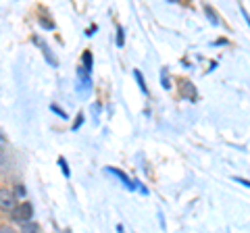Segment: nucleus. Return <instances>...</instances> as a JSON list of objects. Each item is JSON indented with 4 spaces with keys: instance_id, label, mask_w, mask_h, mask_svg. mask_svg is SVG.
<instances>
[{
    "instance_id": "obj_1",
    "label": "nucleus",
    "mask_w": 250,
    "mask_h": 233,
    "mask_svg": "<svg viewBox=\"0 0 250 233\" xmlns=\"http://www.w3.org/2000/svg\"><path fill=\"white\" fill-rule=\"evenodd\" d=\"M11 216H13V221L15 223H29V219L34 216V208H31L29 202H21V204H17L11 211Z\"/></svg>"
},
{
    "instance_id": "obj_2",
    "label": "nucleus",
    "mask_w": 250,
    "mask_h": 233,
    "mask_svg": "<svg viewBox=\"0 0 250 233\" xmlns=\"http://www.w3.org/2000/svg\"><path fill=\"white\" fill-rule=\"evenodd\" d=\"M15 206H17L15 194L9 190H0V208H2V211H13Z\"/></svg>"
},
{
    "instance_id": "obj_3",
    "label": "nucleus",
    "mask_w": 250,
    "mask_h": 233,
    "mask_svg": "<svg viewBox=\"0 0 250 233\" xmlns=\"http://www.w3.org/2000/svg\"><path fill=\"white\" fill-rule=\"evenodd\" d=\"M182 92H184V96H188V98H194L196 96V92H194V88L188 81H182Z\"/></svg>"
},
{
    "instance_id": "obj_4",
    "label": "nucleus",
    "mask_w": 250,
    "mask_h": 233,
    "mask_svg": "<svg viewBox=\"0 0 250 233\" xmlns=\"http://www.w3.org/2000/svg\"><path fill=\"white\" fill-rule=\"evenodd\" d=\"M23 233H40V227L34 223H25L23 225Z\"/></svg>"
},
{
    "instance_id": "obj_5",
    "label": "nucleus",
    "mask_w": 250,
    "mask_h": 233,
    "mask_svg": "<svg viewBox=\"0 0 250 233\" xmlns=\"http://www.w3.org/2000/svg\"><path fill=\"white\" fill-rule=\"evenodd\" d=\"M83 63H85L88 69H92V54L90 52H83Z\"/></svg>"
},
{
    "instance_id": "obj_6",
    "label": "nucleus",
    "mask_w": 250,
    "mask_h": 233,
    "mask_svg": "<svg viewBox=\"0 0 250 233\" xmlns=\"http://www.w3.org/2000/svg\"><path fill=\"white\" fill-rule=\"evenodd\" d=\"M0 233H15V231L9 229V227H0Z\"/></svg>"
}]
</instances>
